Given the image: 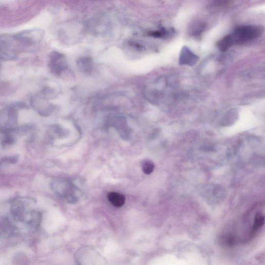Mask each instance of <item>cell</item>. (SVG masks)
Listing matches in <instances>:
<instances>
[{
  "instance_id": "1",
  "label": "cell",
  "mask_w": 265,
  "mask_h": 265,
  "mask_svg": "<svg viewBox=\"0 0 265 265\" xmlns=\"http://www.w3.org/2000/svg\"><path fill=\"white\" fill-rule=\"evenodd\" d=\"M11 214L15 221L32 230L38 228L42 218L40 212L35 208L34 200L26 197L17 198L12 200Z\"/></svg>"
},
{
  "instance_id": "2",
  "label": "cell",
  "mask_w": 265,
  "mask_h": 265,
  "mask_svg": "<svg viewBox=\"0 0 265 265\" xmlns=\"http://www.w3.org/2000/svg\"><path fill=\"white\" fill-rule=\"evenodd\" d=\"M53 192L68 203H77L83 195L82 191L71 181L66 178H55L50 183Z\"/></svg>"
},
{
  "instance_id": "3",
  "label": "cell",
  "mask_w": 265,
  "mask_h": 265,
  "mask_svg": "<svg viewBox=\"0 0 265 265\" xmlns=\"http://www.w3.org/2000/svg\"><path fill=\"white\" fill-rule=\"evenodd\" d=\"M264 30L260 26H243L237 28L230 34L234 45H240L260 37Z\"/></svg>"
},
{
  "instance_id": "4",
  "label": "cell",
  "mask_w": 265,
  "mask_h": 265,
  "mask_svg": "<svg viewBox=\"0 0 265 265\" xmlns=\"http://www.w3.org/2000/svg\"><path fill=\"white\" fill-rule=\"evenodd\" d=\"M44 35V31L39 29L26 30L14 34L24 51H30L34 48L42 40Z\"/></svg>"
},
{
  "instance_id": "5",
  "label": "cell",
  "mask_w": 265,
  "mask_h": 265,
  "mask_svg": "<svg viewBox=\"0 0 265 265\" xmlns=\"http://www.w3.org/2000/svg\"><path fill=\"white\" fill-rule=\"evenodd\" d=\"M48 66L51 73L60 76L68 69V63L64 54L57 51H53L50 53Z\"/></svg>"
},
{
  "instance_id": "6",
  "label": "cell",
  "mask_w": 265,
  "mask_h": 265,
  "mask_svg": "<svg viewBox=\"0 0 265 265\" xmlns=\"http://www.w3.org/2000/svg\"><path fill=\"white\" fill-rule=\"evenodd\" d=\"M79 70L87 74H90L93 70V61L90 57L80 58L77 62Z\"/></svg>"
},
{
  "instance_id": "7",
  "label": "cell",
  "mask_w": 265,
  "mask_h": 265,
  "mask_svg": "<svg viewBox=\"0 0 265 265\" xmlns=\"http://www.w3.org/2000/svg\"><path fill=\"white\" fill-rule=\"evenodd\" d=\"M197 57L188 48L184 47L180 57L181 64L187 65L194 64L197 61Z\"/></svg>"
},
{
  "instance_id": "8",
  "label": "cell",
  "mask_w": 265,
  "mask_h": 265,
  "mask_svg": "<svg viewBox=\"0 0 265 265\" xmlns=\"http://www.w3.org/2000/svg\"><path fill=\"white\" fill-rule=\"evenodd\" d=\"M108 198L111 203L116 207H121L126 202V197L123 194L117 192L109 193Z\"/></svg>"
},
{
  "instance_id": "9",
  "label": "cell",
  "mask_w": 265,
  "mask_h": 265,
  "mask_svg": "<svg viewBox=\"0 0 265 265\" xmlns=\"http://www.w3.org/2000/svg\"><path fill=\"white\" fill-rule=\"evenodd\" d=\"M175 33L174 29L162 28L160 30L150 31L148 33L147 35L155 38H168L173 35Z\"/></svg>"
},
{
  "instance_id": "10",
  "label": "cell",
  "mask_w": 265,
  "mask_h": 265,
  "mask_svg": "<svg viewBox=\"0 0 265 265\" xmlns=\"http://www.w3.org/2000/svg\"><path fill=\"white\" fill-rule=\"evenodd\" d=\"M206 25L202 23L196 21L194 22L190 27V33L195 37L201 35L206 29Z\"/></svg>"
},
{
  "instance_id": "11",
  "label": "cell",
  "mask_w": 265,
  "mask_h": 265,
  "mask_svg": "<svg viewBox=\"0 0 265 265\" xmlns=\"http://www.w3.org/2000/svg\"><path fill=\"white\" fill-rule=\"evenodd\" d=\"M234 45L233 42L230 34H229L217 43L218 48L222 51H226Z\"/></svg>"
},
{
  "instance_id": "12",
  "label": "cell",
  "mask_w": 265,
  "mask_h": 265,
  "mask_svg": "<svg viewBox=\"0 0 265 265\" xmlns=\"http://www.w3.org/2000/svg\"><path fill=\"white\" fill-rule=\"evenodd\" d=\"M141 167L142 171L145 174L150 175L154 169V165L151 160H145L142 161Z\"/></svg>"
},
{
  "instance_id": "13",
  "label": "cell",
  "mask_w": 265,
  "mask_h": 265,
  "mask_svg": "<svg viewBox=\"0 0 265 265\" xmlns=\"http://www.w3.org/2000/svg\"><path fill=\"white\" fill-rule=\"evenodd\" d=\"M4 138L2 139V145L3 147L6 148L14 144L16 142L15 138L12 135V134H5Z\"/></svg>"
},
{
  "instance_id": "14",
  "label": "cell",
  "mask_w": 265,
  "mask_h": 265,
  "mask_svg": "<svg viewBox=\"0 0 265 265\" xmlns=\"http://www.w3.org/2000/svg\"><path fill=\"white\" fill-rule=\"evenodd\" d=\"M18 161V156L17 155H12L10 156H6L2 159V165L3 164H14Z\"/></svg>"
},
{
  "instance_id": "15",
  "label": "cell",
  "mask_w": 265,
  "mask_h": 265,
  "mask_svg": "<svg viewBox=\"0 0 265 265\" xmlns=\"http://www.w3.org/2000/svg\"><path fill=\"white\" fill-rule=\"evenodd\" d=\"M53 131H54L56 135L60 138L64 137L68 134L67 131L65 129L58 126L53 127Z\"/></svg>"
}]
</instances>
